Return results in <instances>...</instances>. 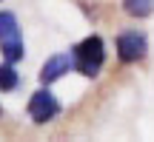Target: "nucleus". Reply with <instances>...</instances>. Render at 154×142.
Segmentation results:
<instances>
[{
	"instance_id": "1",
	"label": "nucleus",
	"mask_w": 154,
	"mask_h": 142,
	"mask_svg": "<svg viewBox=\"0 0 154 142\" xmlns=\"http://www.w3.org/2000/svg\"><path fill=\"white\" fill-rule=\"evenodd\" d=\"M74 68L80 71L83 77H97L100 68L106 63V46H103V37L97 34H88L83 43L74 46Z\"/></svg>"
},
{
	"instance_id": "2",
	"label": "nucleus",
	"mask_w": 154,
	"mask_h": 142,
	"mask_svg": "<svg viewBox=\"0 0 154 142\" xmlns=\"http://www.w3.org/2000/svg\"><path fill=\"white\" fill-rule=\"evenodd\" d=\"M0 51H3V60L9 63L23 60V54H26L14 11H0Z\"/></svg>"
},
{
	"instance_id": "3",
	"label": "nucleus",
	"mask_w": 154,
	"mask_h": 142,
	"mask_svg": "<svg viewBox=\"0 0 154 142\" xmlns=\"http://www.w3.org/2000/svg\"><path fill=\"white\" fill-rule=\"evenodd\" d=\"M57 114H60L57 97L49 91V88H37V91L32 94V99H29V117H32V122L43 125V122H51Z\"/></svg>"
},
{
	"instance_id": "4",
	"label": "nucleus",
	"mask_w": 154,
	"mask_h": 142,
	"mask_svg": "<svg viewBox=\"0 0 154 142\" xmlns=\"http://www.w3.org/2000/svg\"><path fill=\"white\" fill-rule=\"evenodd\" d=\"M149 51V40L143 31H123L117 37V57L120 63H137Z\"/></svg>"
},
{
	"instance_id": "5",
	"label": "nucleus",
	"mask_w": 154,
	"mask_h": 142,
	"mask_svg": "<svg viewBox=\"0 0 154 142\" xmlns=\"http://www.w3.org/2000/svg\"><path fill=\"white\" fill-rule=\"evenodd\" d=\"M72 68H74V54H54V57H49V60L43 63V68H40V82H43V85L57 82Z\"/></svg>"
},
{
	"instance_id": "6",
	"label": "nucleus",
	"mask_w": 154,
	"mask_h": 142,
	"mask_svg": "<svg viewBox=\"0 0 154 142\" xmlns=\"http://www.w3.org/2000/svg\"><path fill=\"white\" fill-rule=\"evenodd\" d=\"M17 85H20V74L14 71V63L6 60L0 66V91H14Z\"/></svg>"
},
{
	"instance_id": "7",
	"label": "nucleus",
	"mask_w": 154,
	"mask_h": 142,
	"mask_svg": "<svg viewBox=\"0 0 154 142\" xmlns=\"http://www.w3.org/2000/svg\"><path fill=\"white\" fill-rule=\"evenodd\" d=\"M123 9H126L131 17L143 20V17H149L154 11V0H123Z\"/></svg>"
}]
</instances>
